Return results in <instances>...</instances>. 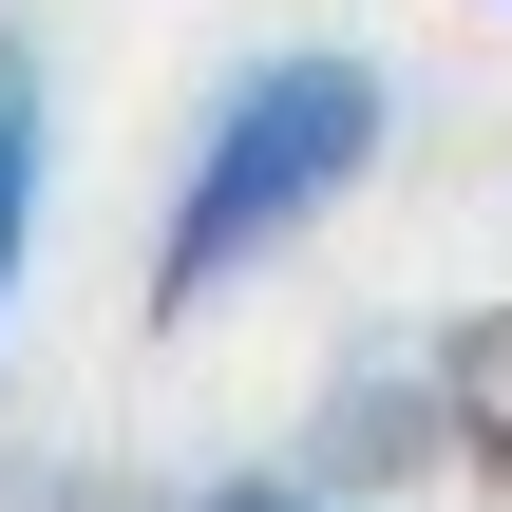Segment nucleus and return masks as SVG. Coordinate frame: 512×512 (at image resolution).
Returning a JSON list of instances; mask_svg holds the SVG:
<instances>
[{"label": "nucleus", "instance_id": "1", "mask_svg": "<svg viewBox=\"0 0 512 512\" xmlns=\"http://www.w3.org/2000/svg\"><path fill=\"white\" fill-rule=\"evenodd\" d=\"M380 152H399V76H380L361 38L247 57V76L190 114V152H171V209H152V323H209L228 285H266Z\"/></svg>", "mask_w": 512, "mask_h": 512}, {"label": "nucleus", "instance_id": "2", "mask_svg": "<svg viewBox=\"0 0 512 512\" xmlns=\"http://www.w3.org/2000/svg\"><path fill=\"white\" fill-rule=\"evenodd\" d=\"M494 437V399H475V323H380V342H342V380H323V418H304V456L342 475V494H418V475H456Z\"/></svg>", "mask_w": 512, "mask_h": 512}, {"label": "nucleus", "instance_id": "3", "mask_svg": "<svg viewBox=\"0 0 512 512\" xmlns=\"http://www.w3.org/2000/svg\"><path fill=\"white\" fill-rule=\"evenodd\" d=\"M38 209H57V76L0 38V342H19V285H38Z\"/></svg>", "mask_w": 512, "mask_h": 512}, {"label": "nucleus", "instance_id": "4", "mask_svg": "<svg viewBox=\"0 0 512 512\" xmlns=\"http://www.w3.org/2000/svg\"><path fill=\"white\" fill-rule=\"evenodd\" d=\"M171 512H380V494H342L323 456H247V475H190Z\"/></svg>", "mask_w": 512, "mask_h": 512}, {"label": "nucleus", "instance_id": "5", "mask_svg": "<svg viewBox=\"0 0 512 512\" xmlns=\"http://www.w3.org/2000/svg\"><path fill=\"white\" fill-rule=\"evenodd\" d=\"M475 19H512V0H475Z\"/></svg>", "mask_w": 512, "mask_h": 512}]
</instances>
